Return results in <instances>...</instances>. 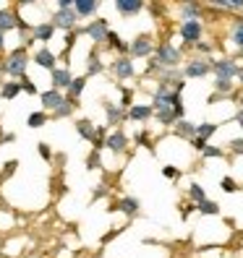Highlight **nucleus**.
Returning a JSON list of instances; mask_svg holds the SVG:
<instances>
[{
  "mask_svg": "<svg viewBox=\"0 0 243 258\" xmlns=\"http://www.w3.org/2000/svg\"><path fill=\"white\" fill-rule=\"evenodd\" d=\"M178 104H183L180 102V92L178 89H170V86H157V92H155V99H152V110H168V107H178Z\"/></svg>",
  "mask_w": 243,
  "mask_h": 258,
  "instance_id": "f257e3e1",
  "label": "nucleus"
},
{
  "mask_svg": "<svg viewBox=\"0 0 243 258\" xmlns=\"http://www.w3.org/2000/svg\"><path fill=\"white\" fill-rule=\"evenodd\" d=\"M13 79H24L26 76V68H29V55H26V47H16L11 55H8V60H6V66H3Z\"/></svg>",
  "mask_w": 243,
  "mask_h": 258,
  "instance_id": "f03ea898",
  "label": "nucleus"
},
{
  "mask_svg": "<svg viewBox=\"0 0 243 258\" xmlns=\"http://www.w3.org/2000/svg\"><path fill=\"white\" fill-rule=\"evenodd\" d=\"M155 63L162 66V68H175L180 63V50H175L170 42H162L157 47V55H155Z\"/></svg>",
  "mask_w": 243,
  "mask_h": 258,
  "instance_id": "7ed1b4c3",
  "label": "nucleus"
},
{
  "mask_svg": "<svg viewBox=\"0 0 243 258\" xmlns=\"http://www.w3.org/2000/svg\"><path fill=\"white\" fill-rule=\"evenodd\" d=\"M55 29H63V32H76V24H79V16L73 13V8H58V13L53 16V21H50Z\"/></svg>",
  "mask_w": 243,
  "mask_h": 258,
  "instance_id": "20e7f679",
  "label": "nucleus"
},
{
  "mask_svg": "<svg viewBox=\"0 0 243 258\" xmlns=\"http://www.w3.org/2000/svg\"><path fill=\"white\" fill-rule=\"evenodd\" d=\"M86 37L92 39L94 44H102V42H108V34H110V24H108V19H94L92 24H89L86 29Z\"/></svg>",
  "mask_w": 243,
  "mask_h": 258,
  "instance_id": "39448f33",
  "label": "nucleus"
},
{
  "mask_svg": "<svg viewBox=\"0 0 243 258\" xmlns=\"http://www.w3.org/2000/svg\"><path fill=\"white\" fill-rule=\"evenodd\" d=\"M212 71H215L217 79H227L233 81L238 76V63L233 57H222V60H212Z\"/></svg>",
  "mask_w": 243,
  "mask_h": 258,
  "instance_id": "423d86ee",
  "label": "nucleus"
},
{
  "mask_svg": "<svg viewBox=\"0 0 243 258\" xmlns=\"http://www.w3.org/2000/svg\"><path fill=\"white\" fill-rule=\"evenodd\" d=\"M209 71H212V63H209V60H204V57H193V60H188V63H186L183 76H186V79H204Z\"/></svg>",
  "mask_w": 243,
  "mask_h": 258,
  "instance_id": "0eeeda50",
  "label": "nucleus"
},
{
  "mask_svg": "<svg viewBox=\"0 0 243 258\" xmlns=\"http://www.w3.org/2000/svg\"><path fill=\"white\" fill-rule=\"evenodd\" d=\"M202 21H183L180 24V37H183L186 44H196V42H202Z\"/></svg>",
  "mask_w": 243,
  "mask_h": 258,
  "instance_id": "6e6552de",
  "label": "nucleus"
},
{
  "mask_svg": "<svg viewBox=\"0 0 243 258\" xmlns=\"http://www.w3.org/2000/svg\"><path fill=\"white\" fill-rule=\"evenodd\" d=\"M152 50H155V44H152V37H147V34L136 37V39L128 44V52H131L133 57H149Z\"/></svg>",
  "mask_w": 243,
  "mask_h": 258,
  "instance_id": "1a4fd4ad",
  "label": "nucleus"
},
{
  "mask_svg": "<svg viewBox=\"0 0 243 258\" xmlns=\"http://www.w3.org/2000/svg\"><path fill=\"white\" fill-rule=\"evenodd\" d=\"M126 146H128V136L123 131H113V133H108V139H105V149H110L113 154H123Z\"/></svg>",
  "mask_w": 243,
  "mask_h": 258,
  "instance_id": "9d476101",
  "label": "nucleus"
},
{
  "mask_svg": "<svg viewBox=\"0 0 243 258\" xmlns=\"http://www.w3.org/2000/svg\"><path fill=\"white\" fill-rule=\"evenodd\" d=\"M133 71H136V68H133V60L126 57V55H120L115 63H113V73H115L118 81H128L131 76H133Z\"/></svg>",
  "mask_w": 243,
  "mask_h": 258,
  "instance_id": "9b49d317",
  "label": "nucleus"
},
{
  "mask_svg": "<svg viewBox=\"0 0 243 258\" xmlns=\"http://www.w3.org/2000/svg\"><path fill=\"white\" fill-rule=\"evenodd\" d=\"M66 97L58 92V89H47V92H42L39 94V102H42V110L44 112H55L60 107V102H63Z\"/></svg>",
  "mask_w": 243,
  "mask_h": 258,
  "instance_id": "f8f14e48",
  "label": "nucleus"
},
{
  "mask_svg": "<svg viewBox=\"0 0 243 258\" xmlns=\"http://www.w3.org/2000/svg\"><path fill=\"white\" fill-rule=\"evenodd\" d=\"M152 115H155L152 104H133L131 110H126V117L131 120V123H147Z\"/></svg>",
  "mask_w": 243,
  "mask_h": 258,
  "instance_id": "ddd939ff",
  "label": "nucleus"
},
{
  "mask_svg": "<svg viewBox=\"0 0 243 258\" xmlns=\"http://www.w3.org/2000/svg\"><path fill=\"white\" fill-rule=\"evenodd\" d=\"M53 37H55V26H53L50 21H44V24H34V26H32V39H34V42L47 44Z\"/></svg>",
  "mask_w": 243,
  "mask_h": 258,
  "instance_id": "4468645a",
  "label": "nucleus"
},
{
  "mask_svg": "<svg viewBox=\"0 0 243 258\" xmlns=\"http://www.w3.org/2000/svg\"><path fill=\"white\" fill-rule=\"evenodd\" d=\"M32 60H34V63H37L39 68H47L50 73H53V71L58 68V66H55V63H58V60H55V52H53V50H47V47H42V50H37Z\"/></svg>",
  "mask_w": 243,
  "mask_h": 258,
  "instance_id": "2eb2a0df",
  "label": "nucleus"
},
{
  "mask_svg": "<svg viewBox=\"0 0 243 258\" xmlns=\"http://www.w3.org/2000/svg\"><path fill=\"white\" fill-rule=\"evenodd\" d=\"M100 8V3H94V0H73V13L79 19H89V16H94Z\"/></svg>",
  "mask_w": 243,
  "mask_h": 258,
  "instance_id": "dca6fc26",
  "label": "nucleus"
},
{
  "mask_svg": "<svg viewBox=\"0 0 243 258\" xmlns=\"http://www.w3.org/2000/svg\"><path fill=\"white\" fill-rule=\"evenodd\" d=\"M113 209L123 211L126 217H136V214H139V209H141V204H139V199H133V196H126V199H120Z\"/></svg>",
  "mask_w": 243,
  "mask_h": 258,
  "instance_id": "f3484780",
  "label": "nucleus"
},
{
  "mask_svg": "<svg viewBox=\"0 0 243 258\" xmlns=\"http://www.w3.org/2000/svg\"><path fill=\"white\" fill-rule=\"evenodd\" d=\"M115 11L120 13V16H136L139 11H144V3L141 0H118Z\"/></svg>",
  "mask_w": 243,
  "mask_h": 258,
  "instance_id": "a211bd4d",
  "label": "nucleus"
},
{
  "mask_svg": "<svg viewBox=\"0 0 243 258\" xmlns=\"http://www.w3.org/2000/svg\"><path fill=\"white\" fill-rule=\"evenodd\" d=\"M73 76L68 73V68H55L53 71V89H58V92H66V89L71 86Z\"/></svg>",
  "mask_w": 243,
  "mask_h": 258,
  "instance_id": "6ab92c4d",
  "label": "nucleus"
},
{
  "mask_svg": "<svg viewBox=\"0 0 243 258\" xmlns=\"http://www.w3.org/2000/svg\"><path fill=\"white\" fill-rule=\"evenodd\" d=\"M102 107H105V115H108V123H110V125H118V123H123V117H126V110L120 107V104L105 102Z\"/></svg>",
  "mask_w": 243,
  "mask_h": 258,
  "instance_id": "aec40b11",
  "label": "nucleus"
},
{
  "mask_svg": "<svg viewBox=\"0 0 243 258\" xmlns=\"http://www.w3.org/2000/svg\"><path fill=\"white\" fill-rule=\"evenodd\" d=\"M94 131H97V125H94L89 117H81L79 123H76V133H79L81 139H86V141H92V139H94Z\"/></svg>",
  "mask_w": 243,
  "mask_h": 258,
  "instance_id": "412c9836",
  "label": "nucleus"
},
{
  "mask_svg": "<svg viewBox=\"0 0 243 258\" xmlns=\"http://www.w3.org/2000/svg\"><path fill=\"white\" fill-rule=\"evenodd\" d=\"M84 89H86V76H79V79H73L71 81V86L66 89V94H68V99H79L81 94H84Z\"/></svg>",
  "mask_w": 243,
  "mask_h": 258,
  "instance_id": "4be33fe9",
  "label": "nucleus"
},
{
  "mask_svg": "<svg viewBox=\"0 0 243 258\" xmlns=\"http://www.w3.org/2000/svg\"><path fill=\"white\" fill-rule=\"evenodd\" d=\"M19 94H21L19 81H3V86H0V99H16Z\"/></svg>",
  "mask_w": 243,
  "mask_h": 258,
  "instance_id": "5701e85b",
  "label": "nucleus"
},
{
  "mask_svg": "<svg viewBox=\"0 0 243 258\" xmlns=\"http://www.w3.org/2000/svg\"><path fill=\"white\" fill-rule=\"evenodd\" d=\"M175 136L191 141L193 136H196V123H188V120H178V123H175Z\"/></svg>",
  "mask_w": 243,
  "mask_h": 258,
  "instance_id": "b1692460",
  "label": "nucleus"
},
{
  "mask_svg": "<svg viewBox=\"0 0 243 258\" xmlns=\"http://www.w3.org/2000/svg\"><path fill=\"white\" fill-rule=\"evenodd\" d=\"M16 21H19V16L13 11H0V32H11V29H16Z\"/></svg>",
  "mask_w": 243,
  "mask_h": 258,
  "instance_id": "393cba45",
  "label": "nucleus"
},
{
  "mask_svg": "<svg viewBox=\"0 0 243 258\" xmlns=\"http://www.w3.org/2000/svg\"><path fill=\"white\" fill-rule=\"evenodd\" d=\"M102 71H105L102 60H100L97 50H92V52H89V60H86V76H97V73H102Z\"/></svg>",
  "mask_w": 243,
  "mask_h": 258,
  "instance_id": "a878e982",
  "label": "nucleus"
},
{
  "mask_svg": "<svg viewBox=\"0 0 243 258\" xmlns=\"http://www.w3.org/2000/svg\"><path fill=\"white\" fill-rule=\"evenodd\" d=\"M155 117H157V123H162V125H175L178 123V115H175V110L173 107H168V110H157L155 112Z\"/></svg>",
  "mask_w": 243,
  "mask_h": 258,
  "instance_id": "bb28decb",
  "label": "nucleus"
},
{
  "mask_svg": "<svg viewBox=\"0 0 243 258\" xmlns=\"http://www.w3.org/2000/svg\"><path fill=\"white\" fill-rule=\"evenodd\" d=\"M76 104H79V102H73V99H68V97H66L63 102H60V107H58L53 115H55L58 120H60V117H71V115H73V110H76Z\"/></svg>",
  "mask_w": 243,
  "mask_h": 258,
  "instance_id": "cd10ccee",
  "label": "nucleus"
},
{
  "mask_svg": "<svg viewBox=\"0 0 243 258\" xmlns=\"http://www.w3.org/2000/svg\"><path fill=\"white\" fill-rule=\"evenodd\" d=\"M47 120H50V115L44 112V110H42V112H32V115H29V120H26V125H29V128H42Z\"/></svg>",
  "mask_w": 243,
  "mask_h": 258,
  "instance_id": "c85d7f7f",
  "label": "nucleus"
},
{
  "mask_svg": "<svg viewBox=\"0 0 243 258\" xmlns=\"http://www.w3.org/2000/svg\"><path fill=\"white\" fill-rule=\"evenodd\" d=\"M108 44H110L113 50H118L120 55H126V52H128V44H126L123 39H120L115 32H110V34H108Z\"/></svg>",
  "mask_w": 243,
  "mask_h": 258,
  "instance_id": "c756f323",
  "label": "nucleus"
},
{
  "mask_svg": "<svg viewBox=\"0 0 243 258\" xmlns=\"http://www.w3.org/2000/svg\"><path fill=\"white\" fill-rule=\"evenodd\" d=\"M188 199H191L193 204H202V201L207 199V193H204V188H202L199 183H191V185H188Z\"/></svg>",
  "mask_w": 243,
  "mask_h": 258,
  "instance_id": "7c9ffc66",
  "label": "nucleus"
},
{
  "mask_svg": "<svg viewBox=\"0 0 243 258\" xmlns=\"http://www.w3.org/2000/svg\"><path fill=\"white\" fill-rule=\"evenodd\" d=\"M199 11H202V6L186 3V6H183V21H199Z\"/></svg>",
  "mask_w": 243,
  "mask_h": 258,
  "instance_id": "2f4dec72",
  "label": "nucleus"
},
{
  "mask_svg": "<svg viewBox=\"0 0 243 258\" xmlns=\"http://www.w3.org/2000/svg\"><path fill=\"white\" fill-rule=\"evenodd\" d=\"M105 139H108V128H105V125H100V128L94 131V139H92V146H94V151L105 149Z\"/></svg>",
  "mask_w": 243,
  "mask_h": 258,
  "instance_id": "473e14b6",
  "label": "nucleus"
},
{
  "mask_svg": "<svg viewBox=\"0 0 243 258\" xmlns=\"http://www.w3.org/2000/svg\"><path fill=\"white\" fill-rule=\"evenodd\" d=\"M215 131H217V123H202V125H196V136H199V139H204V141H207Z\"/></svg>",
  "mask_w": 243,
  "mask_h": 258,
  "instance_id": "72a5a7b5",
  "label": "nucleus"
},
{
  "mask_svg": "<svg viewBox=\"0 0 243 258\" xmlns=\"http://www.w3.org/2000/svg\"><path fill=\"white\" fill-rule=\"evenodd\" d=\"M196 209H199L202 214H220V206L215 201H209V199H204L202 204H196Z\"/></svg>",
  "mask_w": 243,
  "mask_h": 258,
  "instance_id": "f704fd0d",
  "label": "nucleus"
},
{
  "mask_svg": "<svg viewBox=\"0 0 243 258\" xmlns=\"http://www.w3.org/2000/svg\"><path fill=\"white\" fill-rule=\"evenodd\" d=\"M215 89L220 94H230L233 92V81H227V79H215Z\"/></svg>",
  "mask_w": 243,
  "mask_h": 258,
  "instance_id": "c9c22d12",
  "label": "nucleus"
},
{
  "mask_svg": "<svg viewBox=\"0 0 243 258\" xmlns=\"http://www.w3.org/2000/svg\"><path fill=\"white\" fill-rule=\"evenodd\" d=\"M19 84H21V92H26V94H37V84L29 79V76H24V79H19Z\"/></svg>",
  "mask_w": 243,
  "mask_h": 258,
  "instance_id": "e433bc0d",
  "label": "nucleus"
},
{
  "mask_svg": "<svg viewBox=\"0 0 243 258\" xmlns=\"http://www.w3.org/2000/svg\"><path fill=\"white\" fill-rule=\"evenodd\" d=\"M233 42L243 50V21H238V24H235V29H233Z\"/></svg>",
  "mask_w": 243,
  "mask_h": 258,
  "instance_id": "4c0bfd02",
  "label": "nucleus"
},
{
  "mask_svg": "<svg viewBox=\"0 0 243 258\" xmlns=\"http://www.w3.org/2000/svg\"><path fill=\"white\" fill-rule=\"evenodd\" d=\"M220 188H222L225 193H235V190H238V185H235V180H233V177H222Z\"/></svg>",
  "mask_w": 243,
  "mask_h": 258,
  "instance_id": "58836bf2",
  "label": "nucleus"
},
{
  "mask_svg": "<svg viewBox=\"0 0 243 258\" xmlns=\"http://www.w3.org/2000/svg\"><path fill=\"white\" fill-rule=\"evenodd\" d=\"M202 154H204V157H209V159H220V157H222V149H220V146H207V149L202 151Z\"/></svg>",
  "mask_w": 243,
  "mask_h": 258,
  "instance_id": "ea45409f",
  "label": "nucleus"
},
{
  "mask_svg": "<svg viewBox=\"0 0 243 258\" xmlns=\"http://www.w3.org/2000/svg\"><path fill=\"white\" fill-rule=\"evenodd\" d=\"M97 167H100V151H92L86 159V170H97Z\"/></svg>",
  "mask_w": 243,
  "mask_h": 258,
  "instance_id": "a19ab883",
  "label": "nucleus"
},
{
  "mask_svg": "<svg viewBox=\"0 0 243 258\" xmlns=\"http://www.w3.org/2000/svg\"><path fill=\"white\" fill-rule=\"evenodd\" d=\"M162 175L170 177V180H178L180 177V170H175V167H162Z\"/></svg>",
  "mask_w": 243,
  "mask_h": 258,
  "instance_id": "79ce46f5",
  "label": "nucleus"
},
{
  "mask_svg": "<svg viewBox=\"0 0 243 258\" xmlns=\"http://www.w3.org/2000/svg\"><path fill=\"white\" fill-rule=\"evenodd\" d=\"M230 151H233V154H243V139L230 141Z\"/></svg>",
  "mask_w": 243,
  "mask_h": 258,
  "instance_id": "37998d69",
  "label": "nucleus"
},
{
  "mask_svg": "<svg viewBox=\"0 0 243 258\" xmlns=\"http://www.w3.org/2000/svg\"><path fill=\"white\" fill-rule=\"evenodd\" d=\"M191 144H193V149H199V151H204V149H207V141H204V139H199V136H193Z\"/></svg>",
  "mask_w": 243,
  "mask_h": 258,
  "instance_id": "c03bdc74",
  "label": "nucleus"
},
{
  "mask_svg": "<svg viewBox=\"0 0 243 258\" xmlns=\"http://www.w3.org/2000/svg\"><path fill=\"white\" fill-rule=\"evenodd\" d=\"M39 154H42L44 159L50 162V157H53V151H50V146H47V144H39Z\"/></svg>",
  "mask_w": 243,
  "mask_h": 258,
  "instance_id": "a18cd8bd",
  "label": "nucleus"
},
{
  "mask_svg": "<svg viewBox=\"0 0 243 258\" xmlns=\"http://www.w3.org/2000/svg\"><path fill=\"white\" fill-rule=\"evenodd\" d=\"M193 47L199 50V52H212V44H209V42H196Z\"/></svg>",
  "mask_w": 243,
  "mask_h": 258,
  "instance_id": "49530a36",
  "label": "nucleus"
},
{
  "mask_svg": "<svg viewBox=\"0 0 243 258\" xmlns=\"http://www.w3.org/2000/svg\"><path fill=\"white\" fill-rule=\"evenodd\" d=\"M73 42H76V32H71V34H68V39H66V47H73Z\"/></svg>",
  "mask_w": 243,
  "mask_h": 258,
  "instance_id": "de8ad7c7",
  "label": "nucleus"
},
{
  "mask_svg": "<svg viewBox=\"0 0 243 258\" xmlns=\"http://www.w3.org/2000/svg\"><path fill=\"white\" fill-rule=\"evenodd\" d=\"M235 123L243 128V110H238V112H235Z\"/></svg>",
  "mask_w": 243,
  "mask_h": 258,
  "instance_id": "09e8293b",
  "label": "nucleus"
},
{
  "mask_svg": "<svg viewBox=\"0 0 243 258\" xmlns=\"http://www.w3.org/2000/svg\"><path fill=\"white\" fill-rule=\"evenodd\" d=\"M136 141H139V144H147V133H136Z\"/></svg>",
  "mask_w": 243,
  "mask_h": 258,
  "instance_id": "8fccbe9b",
  "label": "nucleus"
},
{
  "mask_svg": "<svg viewBox=\"0 0 243 258\" xmlns=\"http://www.w3.org/2000/svg\"><path fill=\"white\" fill-rule=\"evenodd\" d=\"M3 47H6V34L0 32V50H3Z\"/></svg>",
  "mask_w": 243,
  "mask_h": 258,
  "instance_id": "3c124183",
  "label": "nucleus"
},
{
  "mask_svg": "<svg viewBox=\"0 0 243 258\" xmlns=\"http://www.w3.org/2000/svg\"><path fill=\"white\" fill-rule=\"evenodd\" d=\"M238 81L243 84V68H238Z\"/></svg>",
  "mask_w": 243,
  "mask_h": 258,
  "instance_id": "603ef678",
  "label": "nucleus"
}]
</instances>
